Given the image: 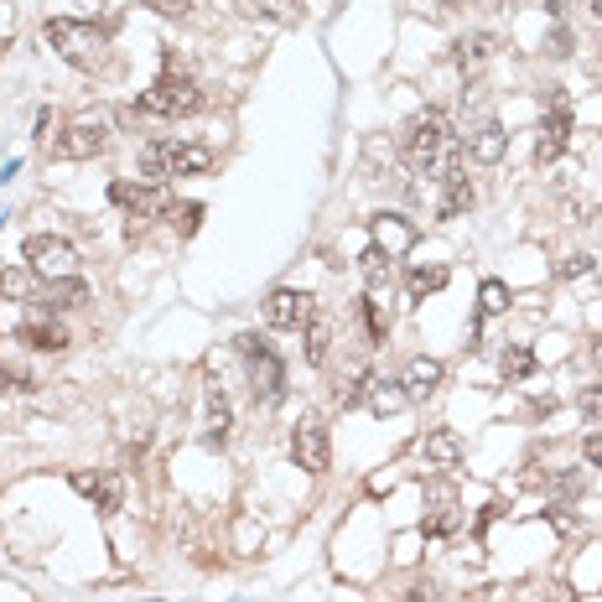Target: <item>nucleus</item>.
<instances>
[{
    "label": "nucleus",
    "mask_w": 602,
    "mask_h": 602,
    "mask_svg": "<svg viewBox=\"0 0 602 602\" xmlns=\"http://www.w3.org/2000/svg\"><path fill=\"white\" fill-rule=\"evenodd\" d=\"M400 156H405V166H411L416 177H437V183H447L452 172H463V166H457V140H452V130H447V120H441L437 110H426V115H416L405 125Z\"/></svg>",
    "instance_id": "obj_1"
},
{
    "label": "nucleus",
    "mask_w": 602,
    "mask_h": 602,
    "mask_svg": "<svg viewBox=\"0 0 602 602\" xmlns=\"http://www.w3.org/2000/svg\"><path fill=\"white\" fill-rule=\"evenodd\" d=\"M213 146H198V140H151L140 151V177L146 183H172V177H203L213 172Z\"/></svg>",
    "instance_id": "obj_2"
},
{
    "label": "nucleus",
    "mask_w": 602,
    "mask_h": 602,
    "mask_svg": "<svg viewBox=\"0 0 602 602\" xmlns=\"http://www.w3.org/2000/svg\"><path fill=\"white\" fill-rule=\"evenodd\" d=\"M42 37L52 42V52L63 58V63H73V68H104V52H110V32L93 22H73V16H52V22L42 26Z\"/></svg>",
    "instance_id": "obj_3"
},
{
    "label": "nucleus",
    "mask_w": 602,
    "mask_h": 602,
    "mask_svg": "<svg viewBox=\"0 0 602 602\" xmlns=\"http://www.w3.org/2000/svg\"><path fill=\"white\" fill-rule=\"evenodd\" d=\"M203 104H209L203 89L192 78H183V73H166V78H156L151 89L140 93V115H198Z\"/></svg>",
    "instance_id": "obj_4"
},
{
    "label": "nucleus",
    "mask_w": 602,
    "mask_h": 602,
    "mask_svg": "<svg viewBox=\"0 0 602 602\" xmlns=\"http://www.w3.org/2000/svg\"><path fill=\"white\" fill-rule=\"evenodd\" d=\"M26 260L42 280H73L78 276V250H73L63 234H32L26 239Z\"/></svg>",
    "instance_id": "obj_5"
},
{
    "label": "nucleus",
    "mask_w": 602,
    "mask_h": 602,
    "mask_svg": "<svg viewBox=\"0 0 602 602\" xmlns=\"http://www.w3.org/2000/svg\"><path fill=\"white\" fill-rule=\"evenodd\" d=\"M239 353H244V364H250V390H255V400H280V390H286V369H280V359L271 353V348L260 343V338H239Z\"/></svg>",
    "instance_id": "obj_6"
},
{
    "label": "nucleus",
    "mask_w": 602,
    "mask_h": 602,
    "mask_svg": "<svg viewBox=\"0 0 602 602\" xmlns=\"http://www.w3.org/2000/svg\"><path fill=\"white\" fill-rule=\"evenodd\" d=\"M104 146H110V125H104V120H73L68 130L52 140V156H58V162H89Z\"/></svg>",
    "instance_id": "obj_7"
},
{
    "label": "nucleus",
    "mask_w": 602,
    "mask_h": 602,
    "mask_svg": "<svg viewBox=\"0 0 602 602\" xmlns=\"http://www.w3.org/2000/svg\"><path fill=\"white\" fill-rule=\"evenodd\" d=\"M291 457H297V463L306 467L312 478L333 467V441H327V426L317 416H306L297 431H291Z\"/></svg>",
    "instance_id": "obj_8"
},
{
    "label": "nucleus",
    "mask_w": 602,
    "mask_h": 602,
    "mask_svg": "<svg viewBox=\"0 0 602 602\" xmlns=\"http://www.w3.org/2000/svg\"><path fill=\"white\" fill-rule=\"evenodd\" d=\"M110 192H115V203H120V209H130V229H136V224H146V218H156V213L172 209V198H166V192H162L156 183H115Z\"/></svg>",
    "instance_id": "obj_9"
},
{
    "label": "nucleus",
    "mask_w": 602,
    "mask_h": 602,
    "mask_svg": "<svg viewBox=\"0 0 602 602\" xmlns=\"http://www.w3.org/2000/svg\"><path fill=\"white\" fill-rule=\"evenodd\" d=\"M312 297L306 291H297V286H276L271 297H265V323L271 327H306L312 323Z\"/></svg>",
    "instance_id": "obj_10"
},
{
    "label": "nucleus",
    "mask_w": 602,
    "mask_h": 602,
    "mask_svg": "<svg viewBox=\"0 0 602 602\" xmlns=\"http://www.w3.org/2000/svg\"><path fill=\"white\" fill-rule=\"evenodd\" d=\"M535 162L540 166H551L561 156V151H566V136H572V115H566V104H561L556 99V110H551V115L540 120V130H535Z\"/></svg>",
    "instance_id": "obj_11"
},
{
    "label": "nucleus",
    "mask_w": 602,
    "mask_h": 602,
    "mask_svg": "<svg viewBox=\"0 0 602 602\" xmlns=\"http://www.w3.org/2000/svg\"><path fill=\"white\" fill-rule=\"evenodd\" d=\"M73 488L93 499L99 514H120V504H125V488H120L115 473H73Z\"/></svg>",
    "instance_id": "obj_12"
},
{
    "label": "nucleus",
    "mask_w": 602,
    "mask_h": 602,
    "mask_svg": "<svg viewBox=\"0 0 602 602\" xmlns=\"http://www.w3.org/2000/svg\"><path fill=\"white\" fill-rule=\"evenodd\" d=\"M374 239H379V250H385L390 260H400V255H411L416 229H411L400 213H379V218H374Z\"/></svg>",
    "instance_id": "obj_13"
},
{
    "label": "nucleus",
    "mask_w": 602,
    "mask_h": 602,
    "mask_svg": "<svg viewBox=\"0 0 602 602\" xmlns=\"http://www.w3.org/2000/svg\"><path fill=\"white\" fill-rule=\"evenodd\" d=\"M504 151H510V136H504V130H499L493 120H484V125H478V130L467 136V156H473V162L499 166V162H504Z\"/></svg>",
    "instance_id": "obj_14"
},
{
    "label": "nucleus",
    "mask_w": 602,
    "mask_h": 602,
    "mask_svg": "<svg viewBox=\"0 0 602 602\" xmlns=\"http://www.w3.org/2000/svg\"><path fill=\"white\" fill-rule=\"evenodd\" d=\"M441 379H447V369H441L437 359H411V369H405V379H400V390H405V400H426V394L441 390Z\"/></svg>",
    "instance_id": "obj_15"
},
{
    "label": "nucleus",
    "mask_w": 602,
    "mask_h": 602,
    "mask_svg": "<svg viewBox=\"0 0 602 602\" xmlns=\"http://www.w3.org/2000/svg\"><path fill=\"white\" fill-rule=\"evenodd\" d=\"M22 343L37 348V353H63V348H68V333L52 323L47 312H32V323L22 327Z\"/></svg>",
    "instance_id": "obj_16"
},
{
    "label": "nucleus",
    "mask_w": 602,
    "mask_h": 602,
    "mask_svg": "<svg viewBox=\"0 0 602 602\" xmlns=\"http://www.w3.org/2000/svg\"><path fill=\"white\" fill-rule=\"evenodd\" d=\"M421 452H426L431 467H457L463 463V437L457 431H431V437L421 441Z\"/></svg>",
    "instance_id": "obj_17"
},
{
    "label": "nucleus",
    "mask_w": 602,
    "mask_h": 602,
    "mask_svg": "<svg viewBox=\"0 0 602 602\" xmlns=\"http://www.w3.org/2000/svg\"><path fill=\"white\" fill-rule=\"evenodd\" d=\"M364 405H369L374 416H394V411H405L411 400H405V390H400V379H369Z\"/></svg>",
    "instance_id": "obj_18"
},
{
    "label": "nucleus",
    "mask_w": 602,
    "mask_h": 602,
    "mask_svg": "<svg viewBox=\"0 0 602 602\" xmlns=\"http://www.w3.org/2000/svg\"><path fill=\"white\" fill-rule=\"evenodd\" d=\"M234 11L250 16V22H291L297 0H234Z\"/></svg>",
    "instance_id": "obj_19"
},
{
    "label": "nucleus",
    "mask_w": 602,
    "mask_h": 602,
    "mask_svg": "<svg viewBox=\"0 0 602 602\" xmlns=\"http://www.w3.org/2000/svg\"><path fill=\"white\" fill-rule=\"evenodd\" d=\"M301 343H306V364H327V348H333V323L312 312V323L301 327Z\"/></svg>",
    "instance_id": "obj_20"
},
{
    "label": "nucleus",
    "mask_w": 602,
    "mask_h": 602,
    "mask_svg": "<svg viewBox=\"0 0 602 602\" xmlns=\"http://www.w3.org/2000/svg\"><path fill=\"white\" fill-rule=\"evenodd\" d=\"M229 426H234L229 400H224V390H213L209 394V431H203V441H209V447H224V441H229Z\"/></svg>",
    "instance_id": "obj_21"
},
{
    "label": "nucleus",
    "mask_w": 602,
    "mask_h": 602,
    "mask_svg": "<svg viewBox=\"0 0 602 602\" xmlns=\"http://www.w3.org/2000/svg\"><path fill=\"white\" fill-rule=\"evenodd\" d=\"M441 187H447V198H441V209H437L441 218H457L463 209H473V183H467L463 172H452Z\"/></svg>",
    "instance_id": "obj_22"
},
{
    "label": "nucleus",
    "mask_w": 602,
    "mask_h": 602,
    "mask_svg": "<svg viewBox=\"0 0 602 602\" xmlns=\"http://www.w3.org/2000/svg\"><path fill=\"white\" fill-rule=\"evenodd\" d=\"M37 291V271L26 265V271H0V297L5 301H32Z\"/></svg>",
    "instance_id": "obj_23"
},
{
    "label": "nucleus",
    "mask_w": 602,
    "mask_h": 602,
    "mask_svg": "<svg viewBox=\"0 0 602 602\" xmlns=\"http://www.w3.org/2000/svg\"><path fill=\"white\" fill-rule=\"evenodd\" d=\"M499 369H504V379H514V385H519V379H530V369H535V353L530 348H504V353H499Z\"/></svg>",
    "instance_id": "obj_24"
},
{
    "label": "nucleus",
    "mask_w": 602,
    "mask_h": 602,
    "mask_svg": "<svg viewBox=\"0 0 602 602\" xmlns=\"http://www.w3.org/2000/svg\"><path fill=\"white\" fill-rule=\"evenodd\" d=\"M405 286H411V297H416V301H426L431 291H441V286H447V271H441V265H421V271H411V280H405Z\"/></svg>",
    "instance_id": "obj_25"
},
{
    "label": "nucleus",
    "mask_w": 602,
    "mask_h": 602,
    "mask_svg": "<svg viewBox=\"0 0 602 602\" xmlns=\"http://www.w3.org/2000/svg\"><path fill=\"white\" fill-rule=\"evenodd\" d=\"M488 52H493V37H488V32H473V37H463V42H457V63H473V68H478V63H484Z\"/></svg>",
    "instance_id": "obj_26"
},
{
    "label": "nucleus",
    "mask_w": 602,
    "mask_h": 602,
    "mask_svg": "<svg viewBox=\"0 0 602 602\" xmlns=\"http://www.w3.org/2000/svg\"><path fill=\"white\" fill-rule=\"evenodd\" d=\"M52 286V306H78V301H89V286L73 276V280H47Z\"/></svg>",
    "instance_id": "obj_27"
},
{
    "label": "nucleus",
    "mask_w": 602,
    "mask_h": 602,
    "mask_svg": "<svg viewBox=\"0 0 602 602\" xmlns=\"http://www.w3.org/2000/svg\"><path fill=\"white\" fill-rule=\"evenodd\" d=\"M478 301H484V317H499V312H510V286L504 280H484Z\"/></svg>",
    "instance_id": "obj_28"
},
{
    "label": "nucleus",
    "mask_w": 602,
    "mask_h": 602,
    "mask_svg": "<svg viewBox=\"0 0 602 602\" xmlns=\"http://www.w3.org/2000/svg\"><path fill=\"white\" fill-rule=\"evenodd\" d=\"M364 317H369V338L379 343L390 333V312H385V297H364Z\"/></svg>",
    "instance_id": "obj_29"
},
{
    "label": "nucleus",
    "mask_w": 602,
    "mask_h": 602,
    "mask_svg": "<svg viewBox=\"0 0 602 602\" xmlns=\"http://www.w3.org/2000/svg\"><path fill=\"white\" fill-rule=\"evenodd\" d=\"M369 379H374L369 369H353L348 374V385H338V400H343V405H359V400L369 394Z\"/></svg>",
    "instance_id": "obj_30"
},
{
    "label": "nucleus",
    "mask_w": 602,
    "mask_h": 602,
    "mask_svg": "<svg viewBox=\"0 0 602 602\" xmlns=\"http://www.w3.org/2000/svg\"><path fill=\"white\" fill-rule=\"evenodd\" d=\"M581 416H587V426H602V385L581 390Z\"/></svg>",
    "instance_id": "obj_31"
},
{
    "label": "nucleus",
    "mask_w": 602,
    "mask_h": 602,
    "mask_svg": "<svg viewBox=\"0 0 602 602\" xmlns=\"http://www.w3.org/2000/svg\"><path fill=\"white\" fill-rule=\"evenodd\" d=\"M592 265H598L592 255H566V260H561V271H556V276H561V280H577V276H587Z\"/></svg>",
    "instance_id": "obj_32"
},
{
    "label": "nucleus",
    "mask_w": 602,
    "mask_h": 602,
    "mask_svg": "<svg viewBox=\"0 0 602 602\" xmlns=\"http://www.w3.org/2000/svg\"><path fill=\"white\" fill-rule=\"evenodd\" d=\"M581 457H587L592 467H602V431H592V437L581 441Z\"/></svg>",
    "instance_id": "obj_33"
},
{
    "label": "nucleus",
    "mask_w": 602,
    "mask_h": 602,
    "mask_svg": "<svg viewBox=\"0 0 602 602\" xmlns=\"http://www.w3.org/2000/svg\"><path fill=\"white\" fill-rule=\"evenodd\" d=\"M198 218H203V209H198V203H183V234L198 229Z\"/></svg>",
    "instance_id": "obj_34"
},
{
    "label": "nucleus",
    "mask_w": 602,
    "mask_h": 602,
    "mask_svg": "<svg viewBox=\"0 0 602 602\" xmlns=\"http://www.w3.org/2000/svg\"><path fill=\"white\" fill-rule=\"evenodd\" d=\"M411 602H437V587H431V581H416V587H411Z\"/></svg>",
    "instance_id": "obj_35"
},
{
    "label": "nucleus",
    "mask_w": 602,
    "mask_h": 602,
    "mask_svg": "<svg viewBox=\"0 0 602 602\" xmlns=\"http://www.w3.org/2000/svg\"><path fill=\"white\" fill-rule=\"evenodd\" d=\"M156 5H162V16H177V22L187 16V0H156Z\"/></svg>",
    "instance_id": "obj_36"
},
{
    "label": "nucleus",
    "mask_w": 602,
    "mask_h": 602,
    "mask_svg": "<svg viewBox=\"0 0 602 602\" xmlns=\"http://www.w3.org/2000/svg\"><path fill=\"white\" fill-rule=\"evenodd\" d=\"M592 11H598V22H602V0H592Z\"/></svg>",
    "instance_id": "obj_37"
},
{
    "label": "nucleus",
    "mask_w": 602,
    "mask_h": 602,
    "mask_svg": "<svg viewBox=\"0 0 602 602\" xmlns=\"http://www.w3.org/2000/svg\"><path fill=\"white\" fill-rule=\"evenodd\" d=\"M592 359H598V364H602V343H598V348H592Z\"/></svg>",
    "instance_id": "obj_38"
}]
</instances>
